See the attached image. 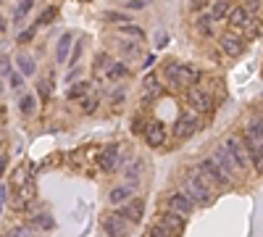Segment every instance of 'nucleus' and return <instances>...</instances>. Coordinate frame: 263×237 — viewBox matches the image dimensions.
Masks as SVG:
<instances>
[{
  "label": "nucleus",
  "mask_w": 263,
  "mask_h": 237,
  "mask_svg": "<svg viewBox=\"0 0 263 237\" xmlns=\"http://www.w3.org/2000/svg\"><path fill=\"white\" fill-rule=\"evenodd\" d=\"M182 193L187 195L192 203L211 205V203H213V198H216V187H213V185H211L200 171H195V174H187V185H184Z\"/></svg>",
  "instance_id": "f257e3e1"
},
{
  "label": "nucleus",
  "mask_w": 263,
  "mask_h": 237,
  "mask_svg": "<svg viewBox=\"0 0 263 237\" xmlns=\"http://www.w3.org/2000/svg\"><path fill=\"white\" fill-rule=\"evenodd\" d=\"M229 155H231V161H235L237 166H240V171L245 174V171H250L253 166H250V155H247V148H245V142H242V137H237V135H229L226 140H224V145H221Z\"/></svg>",
  "instance_id": "f03ea898"
},
{
  "label": "nucleus",
  "mask_w": 263,
  "mask_h": 237,
  "mask_svg": "<svg viewBox=\"0 0 263 237\" xmlns=\"http://www.w3.org/2000/svg\"><path fill=\"white\" fill-rule=\"evenodd\" d=\"M211 161L216 164V166H219L221 169V174H224V177L231 182V185H240V179H242V171H240V166L235 164V161H231V155L219 145V148H216L213 150V155H211Z\"/></svg>",
  "instance_id": "7ed1b4c3"
},
{
  "label": "nucleus",
  "mask_w": 263,
  "mask_h": 237,
  "mask_svg": "<svg viewBox=\"0 0 263 237\" xmlns=\"http://www.w3.org/2000/svg\"><path fill=\"white\" fill-rule=\"evenodd\" d=\"M187 103L192 111H197V114H208V111L213 108V100H211V95L206 90H200V87H190L187 92Z\"/></svg>",
  "instance_id": "20e7f679"
},
{
  "label": "nucleus",
  "mask_w": 263,
  "mask_h": 237,
  "mask_svg": "<svg viewBox=\"0 0 263 237\" xmlns=\"http://www.w3.org/2000/svg\"><path fill=\"white\" fill-rule=\"evenodd\" d=\"M103 232L108 237H127L129 234V221H124L119 214H111L103 219Z\"/></svg>",
  "instance_id": "39448f33"
},
{
  "label": "nucleus",
  "mask_w": 263,
  "mask_h": 237,
  "mask_svg": "<svg viewBox=\"0 0 263 237\" xmlns=\"http://www.w3.org/2000/svg\"><path fill=\"white\" fill-rule=\"evenodd\" d=\"M192 208H195V203L184 195V193H174L171 198H168V211L177 214V216H182V219H187V216L192 214Z\"/></svg>",
  "instance_id": "423d86ee"
},
{
  "label": "nucleus",
  "mask_w": 263,
  "mask_h": 237,
  "mask_svg": "<svg viewBox=\"0 0 263 237\" xmlns=\"http://www.w3.org/2000/svg\"><path fill=\"white\" fill-rule=\"evenodd\" d=\"M119 145H108V148H103L100 153H98V166L105 171V174H111V171H116L119 169Z\"/></svg>",
  "instance_id": "0eeeda50"
},
{
  "label": "nucleus",
  "mask_w": 263,
  "mask_h": 237,
  "mask_svg": "<svg viewBox=\"0 0 263 237\" xmlns=\"http://www.w3.org/2000/svg\"><path fill=\"white\" fill-rule=\"evenodd\" d=\"M195 129H197V116H195V114H182V116L177 119V124H174V135H177L179 140L192 137Z\"/></svg>",
  "instance_id": "6e6552de"
},
{
  "label": "nucleus",
  "mask_w": 263,
  "mask_h": 237,
  "mask_svg": "<svg viewBox=\"0 0 263 237\" xmlns=\"http://www.w3.org/2000/svg\"><path fill=\"white\" fill-rule=\"evenodd\" d=\"M245 40L242 37H237V35H231V32H226V35H221V50L226 53V56H231V58H240L242 53H245Z\"/></svg>",
  "instance_id": "1a4fd4ad"
},
{
  "label": "nucleus",
  "mask_w": 263,
  "mask_h": 237,
  "mask_svg": "<svg viewBox=\"0 0 263 237\" xmlns=\"http://www.w3.org/2000/svg\"><path fill=\"white\" fill-rule=\"evenodd\" d=\"M142 211H145V203H142L140 198H137V200L132 198V200H127V203L119 208V216L132 224V221H140V219H142Z\"/></svg>",
  "instance_id": "9d476101"
},
{
  "label": "nucleus",
  "mask_w": 263,
  "mask_h": 237,
  "mask_svg": "<svg viewBox=\"0 0 263 237\" xmlns=\"http://www.w3.org/2000/svg\"><path fill=\"white\" fill-rule=\"evenodd\" d=\"M226 19H229V24L235 27V29H247V27H250V21H253V13L247 11L245 6H237V8L229 11Z\"/></svg>",
  "instance_id": "9b49d317"
},
{
  "label": "nucleus",
  "mask_w": 263,
  "mask_h": 237,
  "mask_svg": "<svg viewBox=\"0 0 263 237\" xmlns=\"http://www.w3.org/2000/svg\"><path fill=\"white\" fill-rule=\"evenodd\" d=\"M145 140H148V145L150 148H158L166 142V129H163V124H148L145 126Z\"/></svg>",
  "instance_id": "f8f14e48"
},
{
  "label": "nucleus",
  "mask_w": 263,
  "mask_h": 237,
  "mask_svg": "<svg viewBox=\"0 0 263 237\" xmlns=\"http://www.w3.org/2000/svg\"><path fill=\"white\" fill-rule=\"evenodd\" d=\"M71 42H74V37L69 35H61V40H58V45H55V61L58 63H66L69 61V56H71Z\"/></svg>",
  "instance_id": "ddd939ff"
},
{
  "label": "nucleus",
  "mask_w": 263,
  "mask_h": 237,
  "mask_svg": "<svg viewBox=\"0 0 263 237\" xmlns=\"http://www.w3.org/2000/svg\"><path fill=\"white\" fill-rule=\"evenodd\" d=\"M132 195H134V187H129V185H119V187L111 190L108 200H111L113 205H124L127 200H132Z\"/></svg>",
  "instance_id": "4468645a"
},
{
  "label": "nucleus",
  "mask_w": 263,
  "mask_h": 237,
  "mask_svg": "<svg viewBox=\"0 0 263 237\" xmlns=\"http://www.w3.org/2000/svg\"><path fill=\"white\" fill-rule=\"evenodd\" d=\"M158 224H161L163 229H168L171 234H179V232H182V227H184V219L168 211V214H163V216H161V221H158Z\"/></svg>",
  "instance_id": "2eb2a0df"
},
{
  "label": "nucleus",
  "mask_w": 263,
  "mask_h": 237,
  "mask_svg": "<svg viewBox=\"0 0 263 237\" xmlns=\"http://www.w3.org/2000/svg\"><path fill=\"white\" fill-rule=\"evenodd\" d=\"M16 66H19V71H21V74H26V76L37 71V66H35V58H29L26 53H19V56H16Z\"/></svg>",
  "instance_id": "dca6fc26"
},
{
  "label": "nucleus",
  "mask_w": 263,
  "mask_h": 237,
  "mask_svg": "<svg viewBox=\"0 0 263 237\" xmlns=\"http://www.w3.org/2000/svg\"><path fill=\"white\" fill-rule=\"evenodd\" d=\"M229 11H231V6L229 3H211V21H221V19H226L229 16Z\"/></svg>",
  "instance_id": "f3484780"
},
{
  "label": "nucleus",
  "mask_w": 263,
  "mask_h": 237,
  "mask_svg": "<svg viewBox=\"0 0 263 237\" xmlns=\"http://www.w3.org/2000/svg\"><path fill=\"white\" fill-rule=\"evenodd\" d=\"M19 108H21V114H24V116H32L35 111H37V100H35V95H24V98L19 100Z\"/></svg>",
  "instance_id": "a211bd4d"
},
{
  "label": "nucleus",
  "mask_w": 263,
  "mask_h": 237,
  "mask_svg": "<svg viewBox=\"0 0 263 237\" xmlns=\"http://www.w3.org/2000/svg\"><path fill=\"white\" fill-rule=\"evenodd\" d=\"M119 35H129V37H134V42H140L145 37V32L134 24H124V27H119Z\"/></svg>",
  "instance_id": "6ab92c4d"
},
{
  "label": "nucleus",
  "mask_w": 263,
  "mask_h": 237,
  "mask_svg": "<svg viewBox=\"0 0 263 237\" xmlns=\"http://www.w3.org/2000/svg\"><path fill=\"white\" fill-rule=\"evenodd\" d=\"M197 24V32H200V35H203V37H208V35H213V21H211V16H200V19L195 21Z\"/></svg>",
  "instance_id": "aec40b11"
},
{
  "label": "nucleus",
  "mask_w": 263,
  "mask_h": 237,
  "mask_svg": "<svg viewBox=\"0 0 263 237\" xmlns=\"http://www.w3.org/2000/svg\"><path fill=\"white\" fill-rule=\"evenodd\" d=\"M127 74H129V69L124 66L121 61L111 63V69H108V76H111V79H121V76H127Z\"/></svg>",
  "instance_id": "412c9836"
},
{
  "label": "nucleus",
  "mask_w": 263,
  "mask_h": 237,
  "mask_svg": "<svg viewBox=\"0 0 263 237\" xmlns=\"http://www.w3.org/2000/svg\"><path fill=\"white\" fill-rule=\"evenodd\" d=\"M127 179H129V187H134L140 182V164H129L127 166Z\"/></svg>",
  "instance_id": "4be33fe9"
},
{
  "label": "nucleus",
  "mask_w": 263,
  "mask_h": 237,
  "mask_svg": "<svg viewBox=\"0 0 263 237\" xmlns=\"http://www.w3.org/2000/svg\"><path fill=\"white\" fill-rule=\"evenodd\" d=\"M87 90H90V85H87V82H76V85H74V87H71L66 95H69V98L74 100V98H82V95H84Z\"/></svg>",
  "instance_id": "5701e85b"
},
{
  "label": "nucleus",
  "mask_w": 263,
  "mask_h": 237,
  "mask_svg": "<svg viewBox=\"0 0 263 237\" xmlns=\"http://www.w3.org/2000/svg\"><path fill=\"white\" fill-rule=\"evenodd\" d=\"M3 237H35V229L32 227H16V229H11Z\"/></svg>",
  "instance_id": "b1692460"
},
{
  "label": "nucleus",
  "mask_w": 263,
  "mask_h": 237,
  "mask_svg": "<svg viewBox=\"0 0 263 237\" xmlns=\"http://www.w3.org/2000/svg\"><path fill=\"white\" fill-rule=\"evenodd\" d=\"M55 13H58V8H55V6H50V8H45V11L40 13V19H37L35 24L40 27V24H45V21H50V19H53V16H55Z\"/></svg>",
  "instance_id": "393cba45"
},
{
  "label": "nucleus",
  "mask_w": 263,
  "mask_h": 237,
  "mask_svg": "<svg viewBox=\"0 0 263 237\" xmlns=\"http://www.w3.org/2000/svg\"><path fill=\"white\" fill-rule=\"evenodd\" d=\"M105 19H108V21H121V27L129 24V16H124V13H119V11H108Z\"/></svg>",
  "instance_id": "a878e982"
},
{
  "label": "nucleus",
  "mask_w": 263,
  "mask_h": 237,
  "mask_svg": "<svg viewBox=\"0 0 263 237\" xmlns=\"http://www.w3.org/2000/svg\"><path fill=\"white\" fill-rule=\"evenodd\" d=\"M148 3H145V0H127V3H124V8H127V11H142Z\"/></svg>",
  "instance_id": "bb28decb"
},
{
  "label": "nucleus",
  "mask_w": 263,
  "mask_h": 237,
  "mask_svg": "<svg viewBox=\"0 0 263 237\" xmlns=\"http://www.w3.org/2000/svg\"><path fill=\"white\" fill-rule=\"evenodd\" d=\"M145 126H148L145 119H134V121H132V132H134V135H145Z\"/></svg>",
  "instance_id": "cd10ccee"
},
{
  "label": "nucleus",
  "mask_w": 263,
  "mask_h": 237,
  "mask_svg": "<svg viewBox=\"0 0 263 237\" xmlns=\"http://www.w3.org/2000/svg\"><path fill=\"white\" fill-rule=\"evenodd\" d=\"M150 237H174L171 232H168V229H163L161 224H156V227H153L150 229Z\"/></svg>",
  "instance_id": "c85d7f7f"
},
{
  "label": "nucleus",
  "mask_w": 263,
  "mask_h": 237,
  "mask_svg": "<svg viewBox=\"0 0 263 237\" xmlns=\"http://www.w3.org/2000/svg\"><path fill=\"white\" fill-rule=\"evenodd\" d=\"M156 85H158V79L153 76V74H148V76H145V82H142V87H145L148 92H153V90H156Z\"/></svg>",
  "instance_id": "c756f323"
},
{
  "label": "nucleus",
  "mask_w": 263,
  "mask_h": 237,
  "mask_svg": "<svg viewBox=\"0 0 263 237\" xmlns=\"http://www.w3.org/2000/svg\"><path fill=\"white\" fill-rule=\"evenodd\" d=\"M0 74H8L11 76V61L6 56H0Z\"/></svg>",
  "instance_id": "7c9ffc66"
},
{
  "label": "nucleus",
  "mask_w": 263,
  "mask_h": 237,
  "mask_svg": "<svg viewBox=\"0 0 263 237\" xmlns=\"http://www.w3.org/2000/svg\"><path fill=\"white\" fill-rule=\"evenodd\" d=\"M26 11H32V0H21V6L16 8V16H24Z\"/></svg>",
  "instance_id": "2f4dec72"
},
{
  "label": "nucleus",
  "mask_w": 263,
  "mask_h": 237,
  "mask_svg": "<svg viewBox=\"0 0 263 237\" xmlns=\"http://www.w3.org/2000/svg\"><path fill=\"white\" fill-rule=\"evenodd\" d=\"M11 87H13V90L21 87V74H19V71H11Z\"/></svg>",
  "instance_id": "473e14b6"
},
{
  "label": "nucleus",
  "mask_w": 263,
  "mask_h": 237,
  "mask_svg": "<svg viewBox=\"0 0 263 237\" xmlns=\"http://www.w3.org/2000/svg\"><path fill=\"white\" fill-rule=\"evenodd\" d=\"M37 224L45 227V229H50V227H53V219H50V216H37Z\"/></svg>",
  "instance_id": "72a5a7b5"
},
{
  "label": "nucleus",
  "mask_w": 263,
  "mask_h": 237,
  "mask_svg": "<svg viewBox=\"0 0 263 237\" xmlns=\"http://www.w3.org/2000/svg\"><path fill=\"white\" fill-rule=\"evenodd\" d=\"M32 37H35V27H32V29H26V32H21V35H19V42H29Z\"/></svg>",
  "instance_id": "f704fd0d"
},
{
  "label": "nucleus",
  "mask_w": 263,
  "mask_h": 237,
  "mask_svg": "<svg viewBox=\"0 0 263 237\" xmlns=\"http://www.w3.org/2000/svg\"><path fill=\"white\" fill-rule=\"evenodd\" d=\"M48 87H50L48 82H40V95H42V98H48V92H50Z\"/></svg>",
  "instance_id": "c9c22d12"
},
{
  "label": "nucleus",
  "mask_w": 263,
  "mask_h": 237,
  "mask_svg": "<svg viewBox=\"0 0 263 237\" xmlns=\"http://www.w3.org/2000/svg\"><path fill=\"white\" fill-rule=\"evenodd\" d=\"M95 106H98V103H92V100H84V111H87V114H92V111H95Z\"/></svg>",
  "instance_id": "e433bc0d"
},
{
  "label": "nucleus",
  "mask_w": 263,
  "mask_h": 237,
  "mask_svg": "<svg viewBox=\"0 0 263 237\" xmlns=\"http://www.w3.org/2000/svg\"><path fill=\"white\" fill-rule=\"evenodd\" d=\"M3 203H6V187H0V211H3Z\"/></svg>",
  "instance_id": "4c0bfd02"
},
{
  "label": "nucleus",
  "mask_w": 263,
  "mask_h": 237,
  "mask_svg": "<svg viewBox=\"0 0 263 237\" xmlns=\"http://www.w3.org/2000/svg\"><path fill=\"white\" fill-rule=\"evenodd\" d=\"M6 164H8V158H6V155H0V174L6 171Z\"/></svg>",
  "instance_id": "58836bf2"
},
{
  "label": "nucleus",
  "mask_w": 263,
  "mask_h": 237,
  "mask_svg": "<svg viewBox=\"0 0 263 237\" xmlns=\"http://www.w3.org/2000/svg\"><path fill=\"white\" fill-rule=\"evenodd\" d=\"M0 116H3V108H0Z\"/></svg>",
  "instance_id": "ea45409f"
},
{
  "label": "nucleus",
  "mask_w": 263,
  "mask_h": 237,
  "mask_svg": "<svg viewBox=\"0 0 263 237\" xmlns=\"http://www.w3.org/2000/svg\"><path fill=\"white\" fill-rule=\"evenodd\" d=\"M0 90H3V87H0Z\"/></svg>",
  "instance_id": "a19ab883"
}]
</instances>
